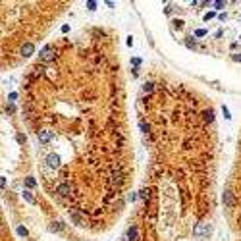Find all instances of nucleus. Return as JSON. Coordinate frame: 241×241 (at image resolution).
Listing matches in <instances>:
<instances>
[{"label":"nucleus","mask_w":241,"mask_h":241,"mask_svg":"<svg viewBox=\"0 0 241 241\" xmlns=\"http://www.w3.org/2000/svg\"><path fill=\"white\" fill-rule=\"evenodd\" d=\"M224 204H226V207H233V195H231V191H224Z\"/></svg>","instance_id":"nucleus-7"},{"label":"nucleus","mask_w":241,"mask_h":241,"mask_svg":"<svg viewBox=\"0 0 241 241\" xmlns=\"http://www.w3.org/2000/svg\"><path fill=\"white\" fill-rule=\"evenodd\" d=\"M18 233H19V235H27V230L23 228V226H19V228H18Z\"/></svg>","instance_id":"nucleus-13"},{"label":"nucleus","mask_w":241,"mask_h":241,"mask_svg":"<svg viewBox=\"0 0 241 241\" xmlns=\"http://www.w3.org/2000/svg\"><path fill=\"white\" fill-rule=\"evenodd\" d=\"M212 118H214V114H212V110H208V112H204V120H207V122H212Z\"/></svg>","instance_id":"nucleus-10"},{"label":"nucleus","mask_w":241,"mask_h":241,"mask_svg":"<svg viewBox=\"0 0 241 241\" xmlns=\"http://www.w3.org/2000/svg\"><path fill=\"white\" fill-rule=\"evenodd\" d=\"M25 183H27V187H33L35 185V179L33 178H25Z\"/></svg>","instance_id":"nucleus-12"},{"label":"nucleus","mask_w":241,"mask_h":241,"mask_svg":"<svg viewBox=\"0 0 241 241\" xmlns=\"http://www.w3.org/2000/svg\"><path fill=\"white\" fill-rule=\"evenodd\" d=\"M195 235H199V237H208L210 235V224H204V226H197V228L193 230Z\"/></svg>","instance_id":"nucleus-1"},{"label":"nucleus","mask_w":241,"mask_h":241,"mask_svg":"<svg viewBox=\"0 0 241 241\" xmlns=\"http://www.w3.org/2000/svg\"><path fill=\"white\" fill-rule=\"evenodd\" d=\"M33 50H35V46L31 45V42H25V45L21 46V54H23V56H31Z\"/></svg>","instance_id":"nucleus-6"},{"label":"nucleus","mask_w":241,"mask_h":241,"mask_svg":"<svg viewBox=\"0 0 241 241\" xmlns=\"http://www.w3.org/2000/svg\"><path fill=\"white\" fill-rule=\"evenodd\" d=\"M56 193L60 195V197H66V195H70V185L68 183H60L56 187Z\"/></svg>","instance_id":"nucleus-5"},{"label":"nucleus","mask_w":241,"mask_h":241,"mask_svg":"<svg viewBox=\"0 0 241 241\" xmlns=\"http://www.w3.org/2000/svg\"><path fill=\"white\" fill-rule=\"evenodd\" d=\"M214 6H216V10H222L224 8V2H214Z\"/></svg>","instance_id":"nucleus-16"},{"label":"nucleus","mask_w":241,"mask_h":241,"mask_svg":"<svg viewBox=\"0 0 241 241\" xmlns=\"http://www.w3.org/2000/svg\"><path fill=\"white\" fill-rule=\"evenodd\" d=\"M233 60H237V62H241V54H235V56H233Z\"/></svg>","instance_id":"nucleus-18"},{"label":"nucleus","mask_w":241,"mask_h":241,"mask_svg":"<svg viewBox=\"0 0 241 241\" xmlns=\"http://www.w3.org/2000/svg\"><path fill=\"white\" fill-rule=\"evenodd\" d=\"M87 8H89V10H94V8H97V2H87Z\"/></svg>","instance_id":"nucleus-14"},{"label":"nucleus","mask_w":241,"mask_h":241,"mask_svg":"<svg viewBox=\"0 0 241 241\" xmlns=\"http://www.w3.org/2000/svg\"><path fill=\"white\" fill-rule=\"evenodd\" d=\"M195 35H197V37H203V35H207V31H204V29H199Z\"/></svg>","instance_id":"nucleus-15"},{"label":"nucleus","mask_w":241,"mask_h":241,"mask_svg":"<svg viewBox=\"0 0 241 241\" xmlns=\"http://www.w3.org/2000/svg\"><path fill=\"white\" fill-rule=\"evenodd\" d=\"M135 237H137V228L133 226V228H129V230H127V239L131 241V239H135Z\"/></svg>","instance_id":"nucleus-8"},{"label":"nucleus","mask_w":241,"mask_h":241,"mask_svg":"<svg viewBox=\"0 0 241 241\" xmlns=\"http://www.w3.org/2000/svg\"><path fill=\"white\" fill-rule=\"evenodd\" d=\"M23 197H25V201H27V203H31V204L35 203V199H33V195H31V193H29V191H23Z\"/></svg>","instance_id":"nucleus-9"},{"label":"nucleus","mask_w":241,"mask_h":241,"mask_svg":"<svg viewBox=\"0 0 241 241\" xmlns=\"http://www.w3.org/2000/svg\"><path fill=\"white\" fill-rule=\"evenodd\" d=\"M58 164H60L58 155H48V156H46V166H48V168H58Z\"/></svg>","instance_id":"nucleus-2"},{"label":"nucleus","mask_w":241,"mask_h":241,"mask_svg":"<svg viewBox=\"0 0 241 241\" xmlns=\"http://www.w3.org/2000/svg\"><path fill=\"white\" fill-rule=\"evenodd\" d=\"M37 137H39L41 143H48L52 139V133H50V131H37Z\"/></svg>","instance_id":"nucleus-3"},{"label":"nucleus","mask_w":241,"mask_h":241,"mask_svg":"<svg viewBox=\"0 0 241 241\" xmlns=\"http://www.w3.org/2000/svg\"><path fill=\"white\" fill-rule=\"evenodd\" d=\"M18 141L19 143H25V135H18Z\"/></svg>","instance_id":"nucleus-17"},{"label":"nucleus","mask_w":241,"mask_h":241,"mask_svg":"<svg viewBox=\"0 0 241 241\" xmlns=\"http://www.w3.org/2000/svg\"><path fill=\"white\" fill-rule=\"evenodd\" d=\"M143 89H145V93H151L152 89H155V87H152V83H145V87H143Z\"/></svg>","instance_id":"nucleus-11"},{"label":"nucleus","mask_w":241,"mask_h":241,"mask_svg":"<svg viewBox=\"0 0 241 241\" xmlns=\"http://www.w3.org/2000/svg\"><path fill=\"white\" fill-rule=\"evenodd\" d=\"M41 60H42V62L52 60V46H46L45 50H42V52H41Z\"/></svg>","instance_id":"nucleus-4"}]
</instances>
